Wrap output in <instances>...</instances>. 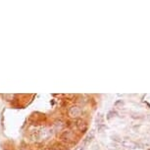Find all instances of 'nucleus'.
Returning a JSON list of instances; mask_svg holds the SVG:
<instances>
[{
  "label": "nucleus",
  "instance_id": "f257e3e1",
  "mask_svg": "<svg viewBox=\"0 0 150 150\" xmlns=\"http://www.w3.org/2000/svg\"><path fill=\"white\" fill-rule=\"evenodd\" d=\"M53 134V129H41L40 131L36 132L35 134H33V139L35 140H47L52 137Z\"/></svg>",
  "mask_w": 150,
  "mask_h": 150
},
{
  "label": "nucleus",
  "instance_id": "f03ea898",
  "mask_svg": "<svg viewBox=\"0 0 150 150\" xmlns=\"http://www.w3.org/2000/svg\"><path fill=\"white\" fill-rule=\"evenodd\" d=\"M81 114H83V110L78 106H72L68 110V115H69L70 118H73V119L80 118Z\"/></svg>",
  "mask_w": 150,
  "mask_h": 150
},
{
  "label": "nucleus",
  "instance_id": "7ed1b4c3",
  "mask_svg": "<svg viewBox=\"0 0 150 150\" xmlns=\"http://www.w3.org/2000/svg\"><path fill=\"white\" fill-rule=\"evenodd\" d=\"M61 137L64 141H67V142H73V141H75V134L70 131L64 132L62 134Z\"/></svg>",
  "mask_w": 150,
  "mask_h": 150
},
{
  "label": "nucleus",
  "instance_id": "20e7f679",
  "mask_svg": "<svg viewBox=\"0 0 150 150\" xmlns=\"http://www.w3.org/2000/svg\"><path fill=\"white\" fill-rule=\"evenodd\" d=\"M65 128V124L63 121L61 120H57L54 122L53 124V129H54L55 132H62Z\"/></svg>",
  "mask_w": 150,
  "mask_h": 150
},
{
  "label": "nucleus",
  "instance_id": "39448f33",
  "mask_svg": "<svg viewBox=\"0 0 150 150\" xmlns=\"http://www.w3.org/2000/svg\"><path fill=\"white\" fill-rule=\"evenodd\" d=\"M122 145L125 146V147H128V148H132V149H134L137 147V144L134 142V141H131V140H125L122 142Z\"/></svg>",
  "mask_w": 150,
  "mask_h": 150
},
{
  "label": "nucleus",
  "instance_id": "423d86ee",
  "mask_svg": "<svg viewBox=\"0 0 150 150\" xmlns=\"http://www.w3.org/2000/svg\"><path fill=\"white\" fill-rule=\"evenodd\" d=\"M51 149H52V150H63V148H62V146H61L59 143L55 144V145H53V147H52Z\"/></svg>",
  "mask_w": 150,
  "mask_h": 150
},
{
  "label": "nucleus",
  "instance_id": "0eeeda50",
  "mask_svg": "<svg viewBox=\"0 0 150 150\" xmlns=\"http://www.w3.org/2000/svg\"><path fill=\"white\" fill-rule=\"evenodd\" d=\"M91 138H92V135H88L86 138V140H84V143H88L90 140H91Z\"/></svg>",
  "mask_w": 150,
  "mask_h": 150
},
{
  "label": "nucleus",
  "instance_id": "6e6552de",
  "mask_svg": "<svg viewBox=\"0 0 150 150\" xmlns=\"http://www.w3.org/2000/svg\"><path fill=\"white\" fill-rule=\"evenodd\" d=\"M40 150H52V149L50 147H42Z\"/></svg>",
  "mask_w": 150,
  "mask_h": 150
},
{
  "label": "nucleus",
  "instance_id": "1a4fd4ad",
  "mask_svg": "<svg viewBox=\"0 0 150 150\" xmlns=\"http://www.w3.org/2000/svg\"><path fill=\"white\" fill-rule=\"evenodd\" d=\"M76 150H83V146H79Z\"/></svg>",
  "mask_w": 150,
  "mask_h": 150
}]
</instances>
